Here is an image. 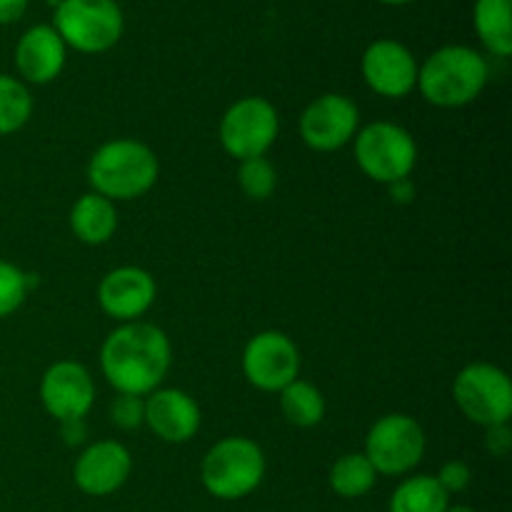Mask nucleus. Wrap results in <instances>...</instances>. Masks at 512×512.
<instances>
[{"mask_svg": "<svg viewBox=\"0 0 512 512\" xmlns=\"http://www.w3.org/2000/svg\"><path fill=\"white\" fill-rule=\"evenodd\" d=\"M173 365L170 338L153 323H123L103 340L100 370L115 393L150 395L163 385Z\"/></svg>", "mask_w": 512, "mask_h": 512, "instance_id": "1", "label": "nucleus"}, {"mask_svg": "<svg viewBox=\"0 0 512 512\" xmlns=\"http://www.w3.org/2000/svg\"><path fill=\"white\" fill-rule=\"evenodd\" d=\"M490 78V65L480 50L470 45H443L418 65V85L435 108H465L480 98Z\"/></svg>", "mask_w": 512, "mask_h": 512, "instance_id": "2", "label": "nucleus"}, {"mask_svg": "<svg viewBox=\"0 0 512 512\" xmlns=\"http://www.w3.org/2000/svg\"><path fill=\"white\" fill-rule=\"evenodd\" d=\"M158 175L155 150L133 138L108 140L88 160L90 188L113 203L143 198L158 183Z\"/></svg>", "mask_w": 512, "mask_h": 512, "instance_id": "3", "label": "nucleus"}, {"mask_svg": "<svg viewBox=\"0 0 512 512\" xmlns=\"http://www.w3.org/2000/svg\"><path fill=\"white\" fill-rule=\"evenodd\" d=\"M265 453L255 440L228 435L205 453L200 463V480L205 493L233 503L253 495L265 478Z\"/></svg>", "mask_w": 512, "mask_h": 512, "instance_id": "4", "label": "nucleus"}, {"mask_svg": "<svg viewBox=\"0 0 512 512\" xmlns=\"http://www.w3.org/2000/svg\"><path fill=\"white\" fill-rule=\"evenodd\" d=\"M53 28L65 48L100 55L120 43L125 15L118 0H60L53 13Z\"/></svg>", "mask_w": 512, "mask_h": 512, "instance_id": "5", "label": "nucleus"}, {"mask_svg": "<svg viewBox=\"0 0 512 512\" xmlns=\"http://www.w3.org/2000/svg\"><path fill=\"white\" fill-rule=\"evenodd\" d=\"M355 163L373 183L393 185L410 178L418 165V143L403 125L375 120L355 133Z\"/></svg>", "mask_w": 512, "mask_h": 512, "instance_id": "6", "label": "nucleus"}, {"mask_svg": "<svg viewBox=\"0 0 512 512\" xmlns=\"http://www.w3.org/2000/svg\"><path fill=\"white\" fill-rule=\"evenodd\" d=\"M280 133V115L270 100L260 95H245L235 100L220 118V145L238 163L250 158H265Z\"/></svg>", "mask_w": 512, "mask_h": 512, "instance_id": "7", "label": "nucleus"}, {"mask_svg": "<svg viewBox=\"0 0 512 512\" xmlns=\"http://www.w3.org/2000/svg\"><path fill=\"white\" fill-rule=\"evenodd\" d=\"M425 445V430L413 415L388 413L368 430L363 455L378 475L400 478L423 463Z\"/></svg>", "mask_w": 512, "mask_h": 512, "instance_id": "8", "label": "nucleus"}, {"mask_svg": "<svg viewBox=\"0 0 512 512\" xmlns=\"http://www.w3.org/2000/svg\"><path fill=\"white\" fill-rule=\"evenodd\" d=\"M453 400L460 413L475 425H503L512 415V383L493 363H470L455 375Z\"/></svg>", "mask_w": 512, "mask_h": 512, "instance_id": "9", "label": "nucleus"}, {"mask_svg": "<svg viewBox=\"0 0 512 512\" xmlns=\"http://www.w3.org/2000/svg\"><path fill=\"white\" fill-rule=\"evenodd\" d=\"M243 375L263 393H280L300 375V350L280 330L253 335L243 350Z\"/></svg>", "mask_w": 512, "mask_h": 512, "instance_id": "10", "label": "nucleus"}, {"mask_svg": "<svg viewBox=\"0 0 512 512\" xmlns=\"http://www.w3.org/2000/svg\"><path fill=\"white\" fill-rule=\"evenodd\" d=\"M360 130V110L343 93H323L300 115V138L310 150L333 153L353 143Z\"/></svg>", "mask_w": 512, "mask_h": 512, "instance_id": "11", "label": "nucleus"}, {"mask_svg": "<svg viewBox=\"0 0 512 512\" xmlns=\"http://www.w3.org/2000/svg\"><path fill=\"white\" fill-rule=\"evenodd\" d=\"M418 65L408 45L393 38H380L365 48L360 73L365 85L380 98L400 100L418 85Z\"/></svg>", "mask_w": 512, "mask_h": 512, "instance_id": "12", "label": "nucleus"}, {"mask_svg": "<svg viewBox=\"0 0 512 512\" xmlns=\"http://www.w3.org/2000/svg\"><path fill=\"white\" fill-rule=\"evenodd\" d=\"M40 403L58 423L85 418L95 403V383L88 368L78 360H58L50 365L40 380Z\"/></svg>", "mask_w": 512, "mask_h": 512, "instance_id": "13", "label": "nucleus"}, {"mask_svg": "<svg viewBox=\"0 0 512 512\" xmlns=\"http://www.w3.org/2000/svg\"><path fill=\"white\" fill-rule=\"evenodd\" d=\"M133 473V455L118 440H95L75 458L73 480L80 493L90 498H108L128 483Z\"/></svg>", "mask_w": 512, "mask_h": 512, "instance_id": "14", "label": "nucleus"}, {"mask_svg": "<svg viewBox=\"0 0 512 512\" xmlns=\"http://www.w3.org/2000/svg\"><path fill=\"white\" fill-rule=\"evenodd\" d=\"M155 295H158L155 278L138 265H120L105 273L98 285L100 310L120 325L143 318L153 308Z\"/></svg>", "mask_w": 512, "mask_h": 512, "instance_id": "15", "label": "nucleus"}, {"mask_svg": "<svg viewBox=\"0 0 512 512\" xmlns=\"http://www.w3.org/2000/svg\"><path fill=\"white\" fill-rule=\"evenodd\" d=\"M200 423H203L200 405L185 390L160 385L158 390L145 395V425L163 443H190L198 435Z\"/></svg>", "mask_w": 512, "mask_h": 512, "instance_id": "16", "label": "nucleus"}, {"mask_svg": "<svg viewBox=\"0 0 512 512\" xmlns=\"http://www.w3.org/2000/svg\"><path fill=\"white\" fill-rule=\"evenodd\" d=\"M15 70L25 85H48L63 73L68 48L53 25H33L15 43Z\"/></svg>", "mask_w": 512, "mask_h": 512, "instance_id": "17", "label": "nucleus"}, {"mask_svg": "<svg viewBox=\"0 0 512 512\" xmlns=\"http://www.w3.org/2000/svg\"><path fill=\"white\" fill-rule=\"evenodd\" d=\"M70 230L85 245H105L118 230V208L98 193H85L70 210Z\"/></svg>", "mask_w": 512, "mask_h": 512, "instance_id": "18", "label": "nucleus"}, {"mask_svg": "<svg viewBox=\"0 0 512 512\" xmlns=\"http://www.w3.org/2000/svg\"><path fill=\"white\" fill-rule=\"evenodd\" d=\"M473 25L478 40L495 58L512 55V0H475Z\"/></svg>", "mask_w": 512, "mask_h": 512, "instance_id": "19", "label": "nucleus"}, {"mask_svg": "<svg viewBox=\"0 0 512 512\" xmlns=\"http://www.w3.org/2000/svg\"><path fill=\"white\" fill-rule=\"evenodd\" d=\"M450 495L440 488L435 475H413L395 488L390 512H445Z\"/></svg>", "mask_w": 512, "mask_h": 512, "instance_id": "20", "label": "nucleus"}, {"mask_svg": "<svg viewBox=\"0 0 512 512\" xmlns=\"http://www.w3.org/2000/svg\"><path fill=\"white\" fill-rule=\"evenodd\" d=\"M280 413L295 428H315L325 418V398L308 380H293L280 390Z\"/></svg>", "mask_w": 512, "mask_h": 512, "instance_id": "21", "label": "nucleus"}, {"mask_svg": "<svg viewBox=\"0 0 512 512\" xmlns=\"http://www.w3.org/2000/svg\"><path fill=\"white\" fill-rule=\"evenodd\" d=\"M330 488L345 500H355L368 495L378 483V473L363 453H345L330 468Z\"/></svg>", "mask_w": 512, "mask_h": 512, "instance_id": "22", "label": "nucleus"}, {"mask_svg": "<svg viewBox=\"0 0 512 512\" xmlns=\"http://www.w3.org/2000/svg\"><path fill=\"white\" fill-rule=\"evenodd\" d=\"M33 118V95L20 78L0 73V138L13 135Z\"/></svg>", "mask_w": 512, "mask_h": 512, "instance_id": "23", "label": "nucleus"}, {"mask_svg": "<svg viewBox=\"0 0 512 512\" xmlns=\"http://www.w3.org/2000/svg\"><path fill=\"white\" fill-rule=\"evenodd\" d=\"M238 185L250 200H268L278 185V173L268 158L243 160L238 168Z\"/></svg>", "mask_w": 512, "mask_h": 512, "instance_id": "24", "label": "nucleus"}, {"mask_svg": "<svg viewBox=\"0 0 512 512\" xmlns=\"http://www.w3.org/2000/svg\"><path fill=\"white\" fill-rule=\"evenodd\" d=\"M33 275L20 270L18 265L0 260V320L20 310V305L28 298V290L33 285Z\"/></svg>", "mask_w": 512, "mask_h": 512, "instance_id": "25", "label": "nucleus"}, {"mask_svg": "<svg viewBox=\"0 0 512 512\" xmlns=\"http://www.w3.org/2000/svg\"><path fill=\"white\" fill-rule=\"evenodd\" d=\"M110 423L120 430H138L145 425V398L118 393L110 403Z\"/></svg>", "mask_w": 512, "mask_h": 512, "instance_id": "26", "label": "nucleus"}, {"mask_svg": "<svg viewBox=\"0 0 512 512\" xmlns=\"http://www.w3.org/2000/svg\"><path fill=\"white\" fill-rule=\"evenodd\" d=\"M435 480H438L440 488L448 495H458L470 488V483H473V470H470V465L463 463V460H448V463L440 468V473L435 475Z\"/></svg>", "mask_w": 512, "mask_h": 512, "instance_id": "27", "label": "nucleus"}, {"mask_svg": "<svg viewBox=\"0 0 512 512\" xmlns=\"http://www.w3.org/2000/svg\"><path fill=\"white\" fill-rule=\"evenodd\" d=\"M485 430H488V433H485V448H488V453H493L495 458H505L512 448L510 423L490 425V428Z\"/></svg>", "mask_w": 512, "mask_h": 512, "instance_id": "28", "label": "nucleus"}, {"mask_svg": "<svg viewBox=\"0 0 512 512\" xmlns=\"http://www.w3.org/2000/svg\"><path fill=\"white\" fill-rule=\"evenodd\" d=\"M60 438H63L65 445L70 448H78L88 440V425H85V418L80 420H63L60 423Z\"/></svg>", "mask_w": 512, "mask_h": 512, "instance_id": "29", "label": "nucleus"}, {"mask_svg": "<svg viewBox=\"0 0 512 512\" xmlns=\"http://www.w3.org/2000/svg\"><path fill=\"white\" fill-rule=\"evenodd\" d=\"M30 0H0V25H13L28 13Z\"/></svg>", "mask_w": 512, "mask_h": 512, "instance_id": "30", "label": "nucleus"}, {"mask_svg": "<svg viewBox=\"0 0 512 512\" xmlns=\"http://www.w3.org/2000/svg\"><path fill=\"white\" fill-rule=\"evenodd\" d=\"M388 188H390V195H393V200H398V203H410V200L415 198V185L410 183V178L398 180V183L388 185Z\"/></svg>", "mask_w": 512, "mask_h": 512, "instance_id": "31", "label": "nucleus"}, {"mask_svg": "<svg viewBox=\"0 0 512 512\" xmlns=\"http://www.w3.org/2000/svg\"><path fill=\"white\" fill-rule=\"evenodd\" d=\"M378 3L393 5V8H400V5H410V3H415V0H378Z\"/></svg>", "mask_w": 512, "mask_h": 512, "instance_id": "32", "label": "nucleus"}, {"mask_svg": "<svg viewBox=\"0 0 512 512\" xmlns=\"http://www.w3.org/2000/svg\"><path fill=\"white\" fill-rule=\"evenodd\" d=\"M445 512H475V510L468 508V505H448V510Z\"/></svg>", "mask_w": 512, "mask_h": 512, "instance_id": "33", "label": "nucleus"}]
</instances>
